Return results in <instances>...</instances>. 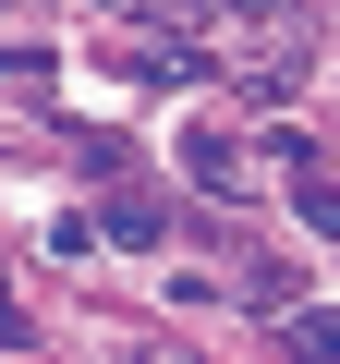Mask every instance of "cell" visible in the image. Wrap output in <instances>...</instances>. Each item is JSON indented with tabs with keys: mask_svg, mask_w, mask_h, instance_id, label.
<instances>
[{
	"mask_svg": "<svg viewBox=\"0 0 340 364\" xmlns=\"http://www.w3.org/2000/svg\"><path fill=\"white\" fill-rule=\"evenodd\" d=\"M292 352L304 364H340V304H292Z\"/></svg>",
	"mask_w": 340,
	"mask_h": 364,
	"instance_id": "7a4b0ae2",
	"label": "cell"
},
{
	"mask_svg": "<svg viewBox=\"0 0 340 364\" xmlns=\"http://www.w3.org/2000/svg\"><path fill=\"white\" fill-rule=\"evenodd\" d=\"M304 219H316V231H328V243H340V195H304Z\"/></svg>",
	"mask_w": 340,
	"mask_h": 364,
	"instance_id": "277c9868",
	"label": "cell"
},
{
	"mask_svg": "<svg viewBox=\"0 0 340 364\" xmlns=\"http://www.w3.org/2000/svg\"><path fill=\"white\" fill-rule=\"evenodd\" d=\"M110 243H134V255H146V243H170V219H158L146 195H122V207H110Z\"/></svg>",
	"mask_w": 340,
	"mask_h": 364,
	"instance_id": "3957f363",
	"label": "cell"
},
{
	"mask_svg": "<svg viewBox=\"0 0 340 364\" xmlns=\"http://www.w3.org/2000/svg\"><path fill=\"white\" fill-rule=\"evenodd\" d=\"M183 170L207 182V195H243V146H231V134H195V146H183Z\"/></svg>",
	"mask_w": 340,
	"mask_h": 364,
	"instance_id": "6da1fadb",
	"label": "cell"
}]
</instances>
